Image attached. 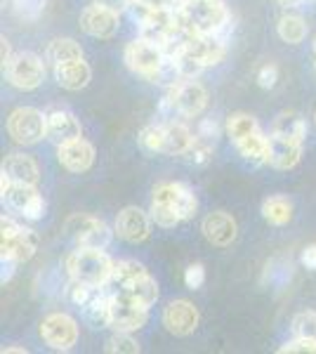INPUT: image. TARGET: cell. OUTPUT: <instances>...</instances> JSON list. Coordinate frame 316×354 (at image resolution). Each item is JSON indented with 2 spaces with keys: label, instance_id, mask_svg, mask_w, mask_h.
I'll return each mask as SVG.
<instances>
[{
  "label": "cell",
  "instance_id": "cell-43",
  "mask_svg": "<svg viewBox=\"0 0 316 354\" xmlns=\"http://www.w3.org/2000/svg\"><path fill=\"white\" fill-rule=\"evenodd\" d=\"M185 283H187V288H192V290H196L201 288L205 283V270H203V265H189L187 267V272H185Z\"/></svg>",
  "mask_w": 316,
  "mask_h": 354
},
{
  "label": "cell",
  "instance_id": "cell-47",
  "mask_svg": "<svg viewBox=\"0 0 316 354\" xmlns=\"http://www.w3.org/2000/svg\"><path fill=\"white\" fill-rule=\"evenodd\" d=\"M17 265H19V262H17L15 258H8V255H3V283H8L10 279L15 277V272H17Z\"/></svg>",
  "mask_w": 316,
  "mask_h": 354
},
{
  "label": "cell",
  "instance_id": "cell-6",
  "mask_svg": "<svg viewBox=\"0 0 316 354\" xmlns=\"http://www.w3.org/2000/svg\"><path fill=\"white\" fill-rule=\"evenodd\" d=\"M0 234H3V243H0L3 255L15 258L17 262H26L33 258L38 248V234L33 230L17 225L12 218H3L0 220Z\"/></svg>",
  "mask_w": 316,
  "mask_h": 354
},
{
  "label": "cell",
  "instance_id": "cell-24",
  "mask_svg": "<svg viewBox=\"0 0 316 354\" xmlns=\"http://www.w3.org/2000/svg\"><path fill=\"white\" fill-rule=\"evenodd\" d=\"M272 135L302 145L304 137H307V123H304V118L297 111H281L279 116L274 118Z\"/></svg>",
  "mask_w": 316,
  "mask_h": 354
},
{
  "label": "cell",
  "instance_id": "cell-10",
  "mask_svg": "<svg viewBox=\"0 0 316 354\" xmlns=\"http://www.w3.org/2000/svg\"><path fill=\"white\" fill-rule=\"evenodd\" d=\"M165 57L168 55L163 53V48L154 45L147 38H137V41L128 43V48H125V64H128L130 71H135L142 78L151 76L165 62Z\"/></svg>",
  "mask_w": 316,
  "mask_h": 354
},
{
  "label": "cell",
  "instance_id": "cell-30",
  "mask_svg": "<svg viewBox=\"0 0 316 354\" xmlns=\"http://www.w3.org/2000/svg\"><path fill=\"white\" fill-rule=\"evenodd\" d=\"M257 130H260V125H257V121L250 116V113L236 111L227 118V133H229V137H232L234 145L241 140H245L248 135L257 133Z\"/></svg>",
  "mask_w": 316,
  "mask_h": 354
},
{
  "label": "cell",
  "instance_id": "cell-50",
  "mask_svg": "<svg viewBox=\"0 0 316 354\" xmlns=\"http://www.w3.org/2000/svg\"><path fill=\"white\" fill-rule=\"evenodd\" d=\"M0 43H3V71H5V68L10 66V62H12L15 55L10 53V41H8V38L3 36V41H0Z\"/></svg>",
  "mask_w": 316,
  "mask_h": 354
},
{
  "label": "cell",
  "instance_id": "cell-3",
  "mask_svg": "<svg viewBox=\"0 0 316 354\" xmlns=\"http://www.w3.org/2000/svg\"><path fill=\"white\" fill-rule=\"evenodd\" d=\"M68 277L90 286H104L111 279L113 262L104 253V248H76L66 258Z\"/></svg>",
  "mask_w": 316,
  "mask_h": 354
},
{
  "label": "cell",
  "instance_id": "cell-12",
  "mask_svg": "<svg viewBox=\"0 0 316 354\" xmlns=\"http://www.w3.org/2000/svg\"><path fill=\"white\" fill-rule=\"evenodd\" d=\"M151 201L165 203V205H170V208H175L182 220L194 218L198 210L196 194L189 189L187 185H182V182H158V185L154 187Z\"/></svg>",
  "mask_w": 316,
  "mask_h": 354
},
{
  "label": "cell",
  "instance_id": "cell-29",
  "mask_svg": "<svg viewBox=\"0 0 316 354\" xmlns=\"http://www.w3.org/2000/svg\"><path fill=\"white\" fill-rule=\"evenodd\" d=\"M45 57H48V62L53 66H59L64 62L83 59V50H80V45L73 38H55V41H50Z\"/></svg>",
  "mask_w": 316,
  "mask_h": 354
},
{
  "label": "cell",
  "instance_id": "cell-51",
  "mask_svg": "<svg viewBox=\"0 0 316 354\" xmlns=\"http://www.w3.org/2000/svg\"><path fill=\"white\" fill-rule=\"evenodd\" d=\"M274 3H277L279 8H297L302 0H274Z\"/></svg>",
  "mask_w": 316,
  "mask_h": 354
},
{
  "label": "cell",
  "instance_id": "cell-13",
  "mask_svg": "<svg viewBox=\"0 0 316 354\" xmlns=\"http://www.w3.org/2000/svg\"><path fill=\"white\" fill-rule=\"evenodd\" d=\"M201 314L189 300H172L163 310V326L172 335H192L198 328Z\"/></svg>",
  "mask_w": 316,
  "mask_h": 354
},
{
  "label": "cell",
  "instance_id": "cell-2",
  "mask_svg": "<svg viewBox=\"0 0 316 354\" xmlns=\"http://www.w3.org/2000/svg\"><path fill=\"white\" fill-rule=\"evenodd\" d=\"M208 106V90L194 78L177 83L170 93L160 100V118L163 121H177V118H196Z\"/></svg>",
  "mask_w": 316,
  "mask_h": 354
},
{
  "label": "cell",
  "instance_id": "cell-42",
  "mask_svg": "<svg viewBox=\"0 0 316 354\" xmlns=\"http://www.w3.org/2000/svg\"><path fill=\"white\" fill-rule=\"evenodd\" d=\"M279 352L281 354H288V352L316 354V338H297V335H295V340H290V342H286L284 347H279Z\"/></svg>",
  "mask_w": 316,
  "mask_h": 354
},
{
  "label": "cell",
  "instance_id": "cell-53",
  "mask_svg": "<svg viewBox=\"0 0 316 354\" xmlns=\"http://www.w3.org/2000/svg\"><path fill=\"white\" fill-rule=\"evenodd\" d=\"M314 50H316V36H314Z\"/></svg>",
  "mask_w": 316,
  "mask_h": 354
},
{
  "label": "cell",
  "instance_id": "cell-14",
  "mask_svg": "<svg viewBox=\"0 0 316 354\" xmlns=\"http://www.w3.org/2000/svg\"><path fill=\"white\" fill-rule=\"evenodd\" d=\"M116 234L128 243H142L151 234V218L137 205H128L116 218Z\"/></svg>",
  "mask_w": 316,
  "mask_h": 354
},
{
  "label": "cell",
  "instance_id": "cell-11",
  "mask_svg": "<svg viewBox=\"0 0 316 354\" xmlns=\"http://www.w3.org/2000/svg\"><path fill=\"white\" fill-rule=\"evenodd\" d=\"M5 76L8 81L19 90H36L43 83L45 68L38 55L33 53H19L12 57L10 66L5 68Z\"/></svg>",
  "mask_w": 316,
  "mask_h": 354
},
{
  "label": "cell",
  "instance_id": "cell-46",
  "mask_svg": "<svg viewBox=\"0 0 316 354\" xmlns=\"http://www.w3.org/2000/svg\"><path fill=\"white\" fill-rule=\"evenodd\" d=\"M97 5H102V8H106V10H113V12H128V5H130V0H95Z\"/></svg>",
  "mask_w": 316,
  "mask_h": 354
},
{
  "label": "cell",
  "instance_id": "cell-49",
  "mask_svg": "<svg viewBox=\"0 0 316 354\" xmlns=\"http://www.w3.org/2000/svg\"><path fill=\"white\" fill-rule=\"evenodd\" d=\"M135 3H145L151 5V8H168V10H177L180 0H135Z\"/></svg>",
  "mask_w": 316,
  "mask_h": 354
},
{
  "label": "cell",
  "instance_id": "cell-7",
  "mask_svg": "<svg viewBox=\"0 0 316 354\" xmlns=\"http://www.w3.org/2000/svg\"><path fill=\"white\" fill-rule=\"evenodd\" d=\"M40 338L57 352H68L78 342V324L64 312H53L40 322Z\"/></svg>",
  "mask_w": 316,
  "mask_h": 354
},
{
  "label": "cell",
  "instance_id": "cell-36",
  "mask_svg": "<svg viewBox=\"0 0 316 354\" xmlns=\"http://www.w3.org/2000/svg\"><path fill=\"white\" fill-rule=\"evenodd\" d=\"M212 151H215V142L205 140V137H201V135H194V142H192V147L187 149L185 158L189 163L203 165V163L210 161Z\"/></svg>",
  "mask_w": 316,
  "mask_h": 354
},
{
  "label": "cell",
  "instance_id": "cell-9",
  "mask_svg": "<svg viewBox=\"0 0 316 354\" xmlns=\"http://www.w3.org/2000/svg\"><path fill=\"white\" fill-rule=\"evenodd\" d=\"M149 319V307H142L140 302H135L130 295L116 293L111 295V328L113 330H125V333H132V330H140L147 324Z\"/></svg>",
  "mask_w": 316,
  "mask_h": 354
},
{
  "label": "cell",
  "instance_id": "cell-31",
  "mask_svg": "<svg viewBox=\"0 0 316 354\" xmlns=\"http://www.w3.org/2000/svg\"><path fill=\"white\" fill-rule=\"evenodd\" d=\"M279 38L290 45H297L304 41V36H307V24H304L302 17L297 15H288V17H281L279 19Z\"/></svg>",
  "mask_w": 316,
  "mask_h": 354
},
{
  "label": "cell",
  "instance_id": "cell-45",
  "mask_svg": "<svg viewBox=\"0 0 316 354\" xmlns=\"http://www.w3.org/2000/svg\"><path fill=\"white\" fill-rule=\"evenodd\" d=\"M196 135L205 137V140H210V142H217V137H220V125L212 121V118H205V121H201Z\"/></svg>",
  "mask_w": 316,
  "mask_h": 354
},
{
  "label": "cell",
  "instance_id": "cell-18",
  "mask_svg": "<svg viewBox=\"0 0 316 354\" xmlns=\"http://www.w3.org/2000/svg\"><path fill=\"white\" fill-rule=\"evenodd\" d=\"M201 232H203V236L208 239L212 245H232V241L236 239V220L232 218L229 213H224V210H215V213L205 215L203 225H201Z\"/></svg>",
  "mask_w": 316,
  "mask_h": 354
},
{
  "label": "cell",
  "instance_id": "cell-44",
  "mask_svg": "<svg viewBox=\"0 0 316 354\" xmlns=\"http://www.w3.org/2000/svg\"><path fill=\"white\" fill-rule=\"evenodd\" d=\"M279 81V68L274 66V64H264L260 71H257V85L264 90H269V88H274Z\"/></svg>",
  "mask_w": 316,
  "mask_h": 354
},
{
  "label": "cell",
  "instance_id": "cell-33",
  "mask_svg": "<svg viewBox=\"0 0 316 354\" xmlns=\"http://www.w3.org/2000/svg\"><path fill=\"white\" fill-rule=\"evenodd\" d=\"M290 277H292V262L286 258H274L267 267H264L262 281L274 288H284L286 283L290 281Z\"/></svg>",
  "mask_w": 316,
  "mask_h": 354
},
{
  "label": "cell",
  "instance_id": "cell-15",
  "mask_svg": "<svg viewBox=\"0 0 316 354\" xmlns=\"http://www.w3.org/2000/svg\"><path fill=\"white\" fill-rule=\"evenodd\" d=\"M80 28L93 38H111L118 31V12L93 3L80 12Z\"/></svg>",
  "mask_w": 316,
  "mask_h": 354
},
{
  "label": "cell",
  "instance_id": "cell-37",
  "mask_svg": "<svg viewBox=\"0 0 316 354\" xmlns=\"http://www.w3.org/2000/svg\"><path fill=\"white\" fill-rule=\"evenodd\" d=\"M290 328L297 338H316V312L314 310L297 312L290 322Z\"/></svg>",
  "mask_w": 316,
  "mask_h": 354
},
{
  "label": "cell",
  "instance_id": "cell-23",
  "mask_svg": "<svg viewBox=\"0 0 316 354\" xmlns=\"http://www.w3.org/2000/svg\"><path fill=\"white\" fill-rule=\"evenodd\" d=\"M55 78L64 90L76 93V90H83L85 85L90 83L93 71H90V66L85 64L83 59H73V62H64V64L55 66Z\"/></svg>",
  "mask_w": 316,
  "mask_h": 354
},
{
  "label": "cell",
  "instance_id": "cell-40",
  "mask_svg": "<svg viewBox=\"0 0 316 354\" xmlns=\"http://www.w3.org/2000/svg\"><path fill=\"white\" fill-rule=\"evenodd\" d=\"M97 288H100V286H90V283H83V281H76V279H71V283L66 286V300L71 302V305H76L78 310H80L85 302L93 298Z\"/></svg>",
  "mask_w": 316,
  "mask_h": 354
},
{
  "label": "cell",
  "instance_id": "cell-22",
  "mask_svg": "<svg viewBox=\"0 0 316 354\" xmlns=\"http://www.w3.org/2000/svg\"><path fill=\"white\" fill-rule=\"evenodd\" d=\"M111 295L113 293H104V290L97 288L95 295L80 307V314H83V322L88 324L90 328H106L111 326Z\"/></svg>",
  "mask_w": 316,
  "mask_h": 354
},
{
  "label": "cell",
  "instance_id": "cell-27",
  "mask_svg": "<svg viewBox=\"0 0 316 354\" xmlns=\"http://www.w3.org/2000/svg\"><path fill=\"white\" fill-rule=\"evenodd\" d=\"M118 290H120V293H125V295H130V298L135 302H140L142 307H151L154 302L158 300V283L154 281L149 274L135 279V281H130L128 286H123Z\"/></svg>",
  "mask_w": 316,
  "mask_h": 354
},
{
  "label": "cell",
  "instance_id": "cell-1",
  "mask_svg": "<svg viewBox=\"0 0 316 354\" xmlns=\"http://www.w3.org/2000/svg\"><path fill=\"white\" fill-rule=\"evenodd\" d=\"M177 21L180 26L194 33H210L227 41L232 31V15L222 0H180L177 5Z\"/></svg>",
  "mask_w": 316,
  "mask_h": 354
},
{
  "label": "cell",
  "instance_id": "cell-25",
  "mask_svg": "<svg viewBox=\"0 0 316 354\" xmlns=\"http://www.w3.org/2000/svg\"><path fill=\"white\" fill-rule=\"evenodd\" d=\"M165 125V151L170 156H185L194 142V133L180 121H163Z\"/></svg>",
  "mask_w": 316,
  "mask_h": 354
},
{
  "label": "cell",
  "instance_id": "cell-39",
  "mask_svg": "<svg viewBox=\"0 0 316 354\" xmlns=\"http://www.w3.org/2000/svg\"><path fill=\"white\" fill-rule=\"evenodd\" d=\"M151 220L156 222L158 227H165V230L177 227L182 222L180 213H177L175 208H170V205H165V203H156V201H151Z\"/></svg>",
  "mask_w": 316,
  "mask_h": 354
},
{
  "label": "cell",
  "instance_id": "cell-35",
  "mask_svg": "<svg viewBox=\"0 0 316 354\" xmlns=\"http://www.w3.org/2000/svg\"><path fill=\"white\" fill-rule=\"evenodd\" d=\"M149 83L154 85H163V88H175L177 83L185 81V76H182L180 66H177V62L172 59V57H165V62L160 64L156 71L151 73V76L147 78Z\"/></svg>",
  "mask_w": 316,
  "mask_h": 354
},
{
  "label": "cell",
  "instance_id": "cell-17",
  "mask_svg": "<svg viewBox=\"0 0 316 354\" xmlns=\"http://www.w3.org/2000/svg\"><path fill=\"white\" fill-rule=\"evenodd\" d=\"M185 50L205 68V66H212V64H217V62H222L224 41L217 36H210V33H192V36L187 38Z\"/></svg>",
  "mask_w": 316,
  "mask_h": 354
},
{
  "label": "cell",
  "instance_id": "cell-16",
  "mask_svg": "<svg viewBox=\"0 0 316 354\" xmlns=\"http://www.w3.org/2000/svg\"><path fill=\"white\" fill-rule=\"evenodd\" d=\"M57 158H59L62 168H66L68 173H85L95 163V147L88 140L78 137V140L62 145L59 151H57Z\"/></svg>",
  "mask_w": 316,
  "mask_h": 354
},
{
  "label": "cell",
  "instance_id": "cell-34",
  "mask_svg": "<svg viewBox=\"0 0 316 354\" xmlns=\"http://www.w3.org/2000/svg\"><path fill=\"white\" fill-rule=\"evenodd\" d=\"M137 142H140V147L147 153H163L165 151V125L151 123V125H147V128H142Z\"/></svg>",
  "mask_w": 316,
  "mask_h": 354
},
{
  "label": "cell",
  "instance_id": "cell-5",
  "mask_svg": "<svg viewBox=\"0 0 316 354\" xmlns=\"http://www.w3.org/2000/svg\"><path fill=\"white\" fill-rule=\"evenodd\" d=\"M8 133L17 145H36L43 137H48V113L33 106H19L10 113Z\"/></svg>",
  "mask_w": 316,
  "mask_h": 354
},
{
  "label": "cell",
  "instance_id": "cell-26",
  "mask_svg": "<svg viewBox=\"0 0 316 354\" xmlns=\"http://www.w3.org/2000/svg\"><path fill=\"white\" fill-rule=\"evenodd\" d=\"M236 149H239L241 156H243V161H248L252 165L267 163V156H269V137H264L260 130H257V133L248 135L245 140L236 142Z\"/></svg>",
  "mask_w": 316,
  "mask_h": 354
},
{
  "label": "cell",
  "instance_id": "cell-54",
  "mask_svg": "<svg viewBox=\"0 0 316 354\" xmlns=\"http://www.w3.org/2000/svg\"><path fill=\"white\" fill-rule=\"evenodd\" d=\"M314 121H316V113H314Z\"/></svg>",
  "mask_w": 316,
  "mask_h": 354
},
{
  "label": "cell",
  "instance_id": "cell-8",
  "mask_svg": "<svg viewBox=\"0 0 316 354\" xmlns=\"http://www.w3.org/2000/svg\"><path fill=\"white\" fill-rule=\"evenodd\" d=\"M3 198L8 205L17 213H21L28 220H40L45 213V201L43 196L36 192V185H15L3 175V185H0Z\"/></svg>",
  "mask_w": 316,
  "mask_h": 354
},
{
  "label": "cell",
  "instance_id": "cell-32",
  "mask_svg": "<svg viewBox=\"0 0 316 354\" xmlns=\"http://www.w3.org/2000/svg\"><path fill=\"white\" fill-rule=\"evenodd\" d=\"M145 274H147V270L140 265V262L120 260V262H113V272H111V279H109V281H111L116 288H123V286H128L130 281H135V279L145 277Z\"/></svg>",
  "mask_w": 316,
  "mask_h": 354
},
{
  "label": "cell",
  "instance_id": "cell-41",
  "mask_svg": "<svg viewBox=\"0 0 316 354\" xmlns=\"http://www.w3.org/2000/svg\"><path fill=\"white\" fill-rule=\"evenodd\" d=\"M45 10V0H12V12L24 21H36Z\"/></svg>",
  "mask_w": 316,
  "mask_h": 354
},
{
  "label": "cell",
  "instance_id": "cell-28",
  "mask_svg": "<svg viewBox=\"0 0 316 354\" xmlns=\"http://www.w3.org/2000/svg\"><path fill=\"white\" fill-rule=\"evenodd\" d=\"M262 218L274 227L288 225L292 218V203L288 196H269L262 203Z\"/></svg>",
  "mask_w": 316,
  "mask_h": 354
},
{
  "label": "cell",
  "instance_id": "cell-48",
  "mask_svg": "<svg viewBox=\"0 0 316 354\" xmlns=\"http://www.w3.org/2000/svg\"><path fill=\"white\" fill-rule=\"evenodd\" d=\"M300 260H302V265L307 267V270L316 272V245H307V248L302 250Z\"/></svg>",
  "mask_w": 316,
  "mask_h": 354
},
{
  "label": "cell",
  "instance_id": "cell-20",
  "mask_svg": "<svg viewBox=\"0 0 316 354\" xmlns=\"http://www.w3.org/2000/svg\"><path fill=\"white\" fill-rule=\"evenodd\" d=\"M3 175L15 185H38L40 168L36 158L26 156V153H10L3 163Z\"/></svg>",
  "mask_w": 316,
  "mask_h": 354
},
{
  "label": "cell",
  "instance_id": "cell-19",
  "mask_svg": "<svg viewBox=\"0 0 316 354\" xmlns=\"http://www.w3.org/2000/svg\"><path fill=\"white\" fill-rule=\"evenodd\" d=\"M80 137V123L71 111L53 109L48 113V140L55 142L57 147L73 142Z\"/></svg>",
  "mask_w": 316,
  "mask_h": 354
},
{
  "label": "cell",
  "instance_id": "cell-21",
  "mask_svg": "<svg viewBox=\"0 0 316 354\" xmlns=\"http://www.w3.org/2000/svg\"><path fill=\"white\" fill-rule=\"evenodd\" d=\"M300 156H302V145L297 142H290V140H284V137H277L272 135L269 137V156H267V163L277 170H290L300 163Z\"/></svg>",
  "mask_w": 316,
  "mask_h": 354
},
{
  "label": "cell",
  "instance_id": "cell-38",
  "mask_svg": "<svg viewBox=\"0 0 316 354\" xmlns=\"http://www.w3.org/2000/svg\"><path fill=\"white\" fill-rule=\"evenodd\" d=\"M104 350L109 354H137L140 352V345H137L135 338H130V333H125V330H116V333L106 340Z\"/></svg>",
  "mask_w": 316,
  "mask_h": 354
},
{
  "label": "cell",
  "instance_id": "cell-52",
  "mask_svg": "<svg viewBox=\"0 0 316 354\" xmlns=\"http://www.w3.org/2000/svg\"><path fill=\"white\" fill-rule=\"evenodd\" d=\"M26 347H3V354H26Z\"/></svg>",
  "mask_w": 316,
  "mask_h": 354
},
{
  "label": "cell",
  "instance_id": "cell-4",
  "mask_svg": "<svg viewBox=\"0 0 316 354\" xmlns=\"http://www.w3.org/2000/svg\"><path fill=\"white\" fill-rule=\"evenodd\" d=\"M66 236L76 243V248H106L111 243V230L106 222L93 215L76 213L64 225Z\"/></svg>",
  "mask_w": 316,
  "mask_h": 354
}]
</instances>
